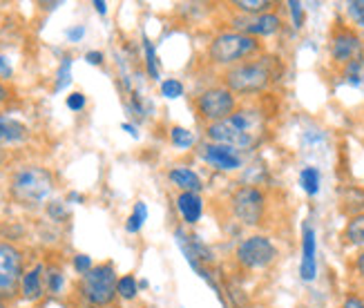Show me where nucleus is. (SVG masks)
I'll return each instance as SVG.
<instances>
[{"label":"nucleus","instance_id":"nucleus-1","mask_svg":"<svg viewBox=\"0 0 364 308\" xmlns=\"http://www.w3.org/2000/svg\"><path fill=\"white\" fill-rule=\"evenodd\" d=\"M282 76V63L275 56H264L257 60L237 63L224 72V87L232 94L252 96L262 94Z\"/></svg>","mask_w":364,"mask_h":308},{"label":"nucleus","instance_id":"nucleus-2","mask_svg":"<svg viewBox=\"0 0 364 308\" xmlns=\"http://www.w3.org/2000/svg\"><path fill=\"white\" fill-rule=\"evenodd\" d=\"M54 190V176L47 168L27 166L14 174L9 192L11 197L23 206H38L43 203Z\"/></svg>","mask_w":364,"mask_h":308},{"label":"nucleus","instance_id":"nucleus-3","mask_svg":"<svg viewBox=\"0 0 364 308\" xmlns=\"http://www.w3.org/2000/svg\"><path fill=\"white\" fill-rule=\"evenodd\" d=\"M259 41L240 34V31H224V34H217L208 47V56L215 65H224V68H232L240 60L252 56L259 52Z\"/></svg>","mask_w":364,"mask_h":308},{"label":"nucleus","instance_id":"nucleus-4","mask_svg":"<svg viewBox=\"0 0 364 308\" xmlns=\"http://www.w3.org/2000/svg\"><path fill=\"white\" fill-rule=\"evenodd\" d=\"M117 270L112 264H101V266H94L90 272L83 275L81 280V293L83 297L92 304V306H107L112 304L117 293Z\"/></svg>","mask_w":364,"mask_h":308},{"label":"nucleus","instance_id":"nucleus-5","mask_svg":"<svg viewBox=\"0 0 364 308\" xmlns=\"http://www.w3.org/2000/svg\"><path fill=\"white\" fill-rule=\"evenodd\" d=\"M195 110H197V117L210 125L217 121L230 119L237 112V99H235V94L224 85L208 87L197 96Z\"/></svg>","mask_w":364,"mask_h":308},{"label":"nucleus","instance_id":"nucleus-6","mask_svg":"<svg viewBox=\"0 0 364 308\" xmlns=\"http://www.w3.org/2000/svg\"><path fill=\"white\" fill-rule=\"evenodd\" d=\"M230 210H232V217L242 225L255 228V225H259L264 219V210H266L264 192L250 184L240 186L230 197Z\"/></svg>","mask_w":364,"mask_h":308},{"label":"nucleus","instance_id":"nucleus-7","mask_svg":"<svg viewBox=\"0 0 364 308\" xmlns=\"http://www.w3.org/2000/svg\"><path fill=\"white\" fill-rule=\"evenodd\" d=\"M235 257L244 268L262 270V268H268L277 259V248L266 235H250L240 241Z\"/></svg>","mask_w":364,"mask_h":308},{"label":"nucleus","instance_id":"nucleus-8","mask_svg":"<svg viewBox=\"0 0 364 308\" xmlns=\"http://www.w3.org/2000/svg\"><path fill=\"white\" fill-rule=\"evenodd\" d=\"M23 275V253L7 241H0V299H11L18 293Z\"/></svg>","mask_w":364,"mask_h":308},{"label":"nucleus","instance_id":"nucleus-9","mask_svg":"<svg viewBox=\"0 0 364 308\" xmlns=\"http://www.w3.org/2000/svg\"><path fill=\"white\" fill-rule=\"evenodd\" d=\"M205 137L210 139V143H217V145H228V148H235V150H252L255 145L262 141L257 137H252L250 132L242 125H237L235 119H224V121H217V123H210L205 125Z\"/></svg>","mask_w":364,"mask_h":308},{"label":"nucleus","instance_id":"nucleus-10","mask_svg":"<svg viewBox=\"0 0 364 308\" xmlns=\"http://www.w3.org/2000/svg\"><path fill=\"white\" fill-rule=\"evenodd\" d=\"M364 56V41L349 27H338L331 36V58L340 65H349Z\"/></svg>","mask_w":364,"mask_h":308},{"label":"nucleus","instance_id":"nucleus-11","mask_svg":"<svg viewBox=\"0 0 364 308\" xmlns=\"http://www.w3.org/2000/svg\"><path fill=\"white\" fill-rule=\"evenodd\" d=\"M201 159L208 166H213L219 172H235L244 166V156L240 150L228 148V145H217V143H203L199 148Z\"/></svg>","mask_w":364,"mask_h":308},{"label":"nucleus","instance_id":"nucleus-12","mask_svg":"<svg viewBox=\"0 0 364 308\" xmlns=\"http://www.w3.org/2000/svg\"><path fill=\"white\" fill-rule=\"evenodd\" d=\"M235 27L240 34L259 38V36H273L282 29V18L277 14L268 11V14H259V16H246V18H237Z\"/></svg>","mask_w":364,"mask_h":308},{"label":"nucleus","instance_id":"nucleus-13","mask_svg":"<svg viewBox=\"0 0 364 308\" xmlns=\"http://www.w3.org/2000/svg\"><path fill=\"white\" fill-rule=\"evenodd\" d=\"M318 239H315V228L306 221L302 228V264H299V275L304 282H313L318 275Z\"/></svg>","mask_w":364,"mask_h":308},{"label":"nucleus","instance_id":"nucleus-14","mask_svg":"<svg viewBox=\"0 0 364 308\" xmlns=\"http://www.w3.org/2000/svg\"><path fill=\"white\" fill-rule=\"evenodd\" d=\"M177 210L188 225H195L203 215V199L199 192H181L177 197Z\"/></svg>","mask_w":364,"mask_h":308},{"label":"nucleus","instance_id":"nucleus-15","mask_svg":"<svg viewBox=\"0 0 364 308\" xmlns=\"http://www.w3.org/2000/svg\"><path fill=\"white\" fill-rule=\"evenodd\" d=\"M29 139V127L11 117H0V143H23Z\"/></svg>","mask_w":364,"mask_h":308},{"label":"nucleus","instance_id":"nucleus-16","mask_svg":"<svg viewBox=\"0 0 364 308\" xmlns=\"http://www.w3.org/2000/svg\"><path fill=\"white\" fill-rule=\"evenodd\" d=\"M168 179L177 188H181V192H201V188H203L199 174L195 170H190V168H183V166L172 168L168 172Z\"/></svg>","mask_w":364,"mask_h":308},{"label":"nucleus","instance_id":"nucleus-17","mask_svg":"<svg viewBox=\"0 0 364 308\" xmlns=\"http://www.w3.org/2000/svg\"><path fill=\"white\" fill-rule=\"evenodd\" d=\"M43 266H36L31 268L23 275V282H21V293L27 302H36L43 297Z\"/></svg>","mask_w":364,"mask_h":308},{"label":"nucleus","instance_id":"nucleus-18","mask_svg":"<svg viewBox=\"0 0 364 308\" xmlns=\"http://www.w3.org/2000/svg\"><path fill=\"white\" fill-rule=\"evenodd\" d=\"M342 210L351 217L362 215L364 213V190L362 188L342 190Z\"/></svg>","mask_w":364,"mask_h":308},{"label":"nucleus","instance_id":"nucleus-19","mask_svg":"<svg viewBox=\"0 0 364 308\" xmlns=\"http://www.w3.org/2000/svg\"><path fill=\"white\" fill-rule=\"evenodd\" d=\"M344 80L364 94V56L349 65H344Z\"/></svg>","mask_w":364,"mask_h":308},{"label":"nucleus","instance_id":"nucleus-20","mask_svg":"<svg viewBox=\"0 0 364 308\" xmlns=\"http://www.w3.org/2000/svg\"><path fill=\"white\" fill-rule=\"evenodd\" d=\"M344 239L353 246L364 244V213L349 219V223H346V228H344Z\"/></svg>","mask_w":364,"mask_h":308},{"label":"nucleus","instance_id":"nucleus-21","mask_svg":"<svg viewBox=\"0 0 364 308\" xmlns=\"http://www.w3.org/2000/svg\"><path fill=\"white\" fill-rule=\"evenodd\" d=\"M237 9H240L242 14H248V16H259V14H268L275 3L273 0H235L232 3Z\"/></svg>","mask_w":364,"mask_h":308},{"label":"nucleus","instance_id":"nucleus-22","mask_svg":"<svg viewBox=\"0 0 364 308\" xmlns=\"http://www.w3.org/2000/svg\"><path fill=\"white\" fill-rule=\"evenodd\" d=\"M299 186L304 188V192L306 194H318L320 192V170L318 168H313V166H309V168H304L302 172H299Z\"/></svg>","mask_w":364,"mask_h":308},{"label":"nucleus","instance_id":"nucleus-23","mask_svg":"<svg viewBox=\"0 0 364 308\" xmlns=\"http://www.w3.org/2000/svg\"><path fill=\"white\" fill-rule=\"evenodd\" d=\"M146 219H148V206L144 201H136L132 215L128 217V223H125V230H128L130 235H136L141 228H144Z\"/></svg>","mask_w":364,"mask_h":308},{"label":"nucleus","instance_id":"nucleus-24","mask_svg":"<svg viewBox=\"0 0 364 308\" xmlns=\"http://www.w3.org/2000/svg\"><path fill=\"white\" fill-rule=\"evenodd\" d=\"M170 141H172L175 148L188 150V148H193V145H195V134L190 132V129L181 127V125H175V127L170 129Z\"/></svg>","mask_w":364,"mask_h":308},{"label":"nucleus","instance_id":"nucleus-25","mask_svg":"<svg viewBox=\"0 0 364 308\" xmlns=\"http://www.w3.org/2000/svg\"><path fill=\"white\" fill-rule=\"evenodd\" d=\"M72 83V56H65L60 60V68L56 72V83H54V92H63Z\"/></svg>","mask_w":364,"mask_h":308},{"label":"nucleus","instance_id":"nucleus-26","mask_svg":"<svg viewBox=\"0 0 364 308\" xmlns=\"http://www.w3.org/2000/svg\"><path fill=\"white\" fill-rule=\"evenodd\" d=\"M144 50H146V70L152 80H159V60H156L154 45L150 43L148 36H144Z\"/></svg>","mask_w":364,"mask_h":308},{"label":"nucleus","instance_id":"nucleus-27","mask_svg":"<svg viewBox=\"0 0 364 308\" xmlns=\"http://www.w3.org/2000/svg\"><path fill=\"white\" fill-rule=\"evenodd\" d=\"M117 293H119V297H123V299H134V297H136V293H139V284H136V280H134V275H123V277L119 280V284H117Z\"/></svg>","mask_w":364,"mask_h":308},{"label":"nucleus","instance_id":"nucleus-28","mask_svg":"<svg viewBox=\"0 0 364 308\" xmlns=\"http://www.w3.org/2000/svg\"><path fill=\"white\" fill-rule=\"evenodd\" d=\"M186 87L179 78H166L161 83V96H166V99H179V96H183Z\"/></svg>","mask_w":364,"mask_h":308},{"label":"nucleus","instance_id":"nucleus-29","mask_svg":"<svg viewBox=\"0 0 364 308\" xmlns=\"http://www.w3.org/2000/svg\"><path fill=\"white\" fill-rule=\"evenodd\" d=\"M47 215H50V219H54V221H65L70 217L68 208L63 201H50V203H47Z\"/></svg>","mask_w":364,"mask_h":308},{"label":"nucleus","instance_id":"nucleus-30","mask_svg":"<svg viewBox=\"0 0 364 308\" xmlns=\"http://www.w3.org/2000/svg\"><path fill=\"white\" fill-rule=\"evenodd\" d=\"M346 9H349V16L353 18V23L364 27V0H351V3L346 5Z\"/></svg>","mask_w":364,"mask_h":308},{"label":"nucleus","instance_id":"nucleus-31","mask_svg":"<svg viewBox=\"0 0 364 308\" xmlns=\"http://www.w3.org/2000/svg\"><path fill=\"white\" fill-rule=\"evenodd\" d=\"M289 11H291V18H293L295 29H302V25H304V9H302V3H297V0H291V3H289Z\"/></svg>","mask_w":364,"mask_h":308},{"label":"nucleus","instance_id":"nucleus-32","mask_svg":"<svg viewBox=\"0 0 364 308\" xmlns=\"http://www.w3.org/2000/svg\"><path fill=\"white\" fill-rule=\"evenodd\" d=\"M68 107L72 110V112H81L85 105H87V99H85V94L83 92H72L70 96H68Z\"/></svg>","mask_w":364,"mask_h":308},{"label":"nucleus","instance_id":"nucleus-33","mask_svg":"<svg viewBox=\"0 0 364 308\" xmlns=\"http://www.w3.org/2000/svg\"><path fill=\"white\" fill-rule=\"evenodd\" d=\"M94 266H92V257L90 255H76L74 257V270L78 272V275H85V272H90Z\"/></svg>","mask_w":364,"mask_h":308},{"label":"nucleus","instance_id":"nucleus-34","mask_svg":"<svg viewBox=\"0 0 364 308\" xmlns=\"http://www.w3.org/2000/svg\"><path fill=\"white\" fill-rule=\"evenodd\" d=\"M63 272H58V270H52L50 275H47V288H50V293H60V288H63Z\"/></svg>","mask_w":364,"mask_h":308},{"label":"nucleus","instance_id":"nucleus-35","mask_svg":"<svg viewBox=\"0 0 364 308\" xmlns=\"http://www.w3.org/2000/svg\"><path fill=\"white\" fill-rule=\"evenodd\" d=\"M83 36H85V27H83V25H76V27L68 29V38H70L72 43H78Z\"/></svg>","mask_w":364,"mask_h":308},{"label":"nucleus","instance_id":"nucleus-36","mask_svg":"<svg viewBox=\"0 0 364 308\" xmlns=\"http://www.w3.org/2000/svg\"><path fill=\"white\" fill-rule=\"evenodd\" d=\"M14 70H11V65L5 56H0V78H11Z\"/></svg>","mask_w":364,"mask_h":308},{"label":"nucleus","instance_id":"nucleus-37","mask_svg":"<svg viewBox=\"0 0 364 308\" xmlns=\"http://www.w3.org/2000/svg\"><path fill=\"white\" fill-rule=\"evenodd\" d=\"M342 308H364V302H362L360 297L351 295V297H346V299H344Z\"/></svg>","mask_w":364,"mask_h":308},{"label":"nucleus","instance_id":"nucleus-38","mask_svg":"<svg viewBox=\"0 0 364 308\" xmlns=\"http://www.w3.org/2000/svg\"><path fill=\"white\" fill-rule=\"evenodd\" d=\"M85 60H87L90 65H101V63H103V54H101V52H87V54H85Z\"/></svg>","mask_w":364,"mask_h":308},{"label":"nucleus","instance_id":"nucleus-39","mask_svg":"<svg viewBox=\"0 0 364 308\" xmlns=\"http://www.w3.org/2000/svg\"><path fill=\"white\" fill-rule=\"evenodd\" d=\"M9 101V90H7V85L0 80V105H5Z\"/></svg>","mask_w":364,"mask_h":308},{"label":"nucleus","instance_id":"nucleus-40","mask_svg":"<svg viewBox=\"0 0 364 308\" xmlns=\"http://www.w3.org/2000/svg\"><path fill=\"white\" fill-rule=\"evenodd\" d=\"M94 9H97L101 16H105L107 14V3H105V0H94Z\"/></svg>","mask_w":364,"mask_h":308},{"label":"nucleus","instance_id":"nucleus-41","mask_svg":"<svg viewBox=\"0 0 364 308\" xmlns=\"http://www.w3.org/2000/svg\"><path fill=\"white\" fill-rule=\"evenodd\" d=\"M121 127H123L125 132H128L132 139H139V132H136V127H134V125H130V123H121Z\"/></svg>","mask_w":364,"mask_h":308},{"label":"nucleus","instance_id":"nucleus-42","mask_svg":"<svg viewBox=\"0 0 364 308\" xmlns=\"http://www.w3.org/2000/svg\"><path fill=\"white\" fill-rule=\"evenodd\" d=\"M355 268H358V272H360V277H364V253H360V255H358Z\"/></svg>","mask_w":364,"mask_h":308},{"label":"nucleus","instance_id":"nucleus-43","mask_svg":"<svg viewBox=\"0 0 364 308\" xmlns=\"http://www.w3.org/2000/svg\"><path fill=\"white\" fill-rule=\"evenodd\" d=\"M68 201H72V203H81V201H83V194H78V192H70V194H68Z\"/></svg>","mask_w":364,"mask_h":308},{"label":"nucleus","instance_id":"nucleus-44","mask_svg":"<svg viewBox=\"0 0 364 308\" xmlns=\"http://www.w3.org/2000/svg\"><path fill=\"white\" fill-rule=\"evenodd\" d=\"M5 159H7V154H5V150H3V145H0V166L5 164Z\"/></svg>","mask_w":364,"mask_h":308},{"label":"nucleus","instance_id":"nucleus-45","mask_svg":"<svg viewBox=\"0 0 364 308\" xmlns=\"http://www.w3.org/2000/svg\"><path fill=\"white\" fill-rule=\"evenodd\" d=\"M0 308H5V302L3 299H0Z\"/></svg>","mask_w":364,"mask_h":308}]
</instances>
